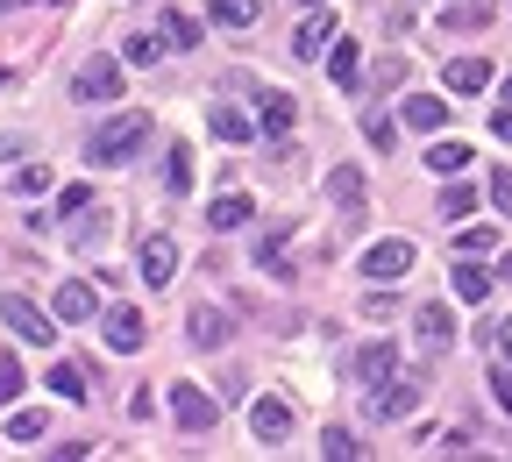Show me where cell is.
Masks as SVG:
<instances>
[{
	"label": "cell",
	"instance_id": "7dc6e473",
	"mask_svg": "<svg viewBox=\"0 0 512 462\" xmlns=\"http://www.w3.org/2000/svg\"><path fill=\"white\" fill-rule=\"evenodd\" d=\"M505 107H512V79H505Z\"/></svg>",
	"mask_w": 512,
	"mask_h": 462
},
{
	"label": "cell",
	"instance_id": "ac0fdd59",
	"mask_svg": "<svg viewBox=\"0 0 512 462\" xmlns=\"http://www.w3.org/2000/svg\"><path fill=\"white\" fill-rule=\"evenodd\" d=\"M328 79H335L342 93H356V86H363V57H356V43H349V36H335V50H328Z\"/></svg>",
	"mask_w": 512,
	"mask_h": 462
},
{
	"label": "cell",
	"instance_id": "44dd1931",
	"mask_svg": "<svg viewBox=\"0 0 512 462\" xmlns=\"http://www.w3.org/2000/svg\"><path fill=\"white\" fill-rule=\"evenodd\" d=\"M200 36H207V22H200V15L164 8V43H178V50H200Z\"/></svg>",
	"mask_w": 512,
	"mask_h": 462
},
{
	"label": "cell",
	"instance_id": "d4e9b609",
	"mask_svg": "<svg viewBox=\"0 0 512 462\" xmlns=\"http://www.w3.org/2000/svg\"><path fill=\"white\" fill-rule=\"evenodd\" d=\"M420 335H427V349H448V342H456V320H448V306H420Z\"/></svg>",
	"mask_w": 512,
	"mask_h": 462
},
{
	"label": "cell",
	"instance_id": "b9f144b4",
	"mask_svg": "<svg viewBox=\"0 0 512 462\" xmlns=\"http://www.w3.org/2000/svg\"><path fill=\"white\" fill-rule=\"evenodd\" d=\"M491 128H498V143H512V107H505V114H491Z\"/></svg>",
	"mask_w": 512,
	"mask_h": 462
},
{
	"label": "cell",
	"instance_id": "484cf974",
	"mask_svg": "<svg viewBox=\"0 0 512 462\" xmlns=\"http://www.w3.org/2000/svg\"><path fill=\"white\" fill-rule=\"evenodd\" d=\"M207 15L221 29H256V0H207Z\"/></svg>",
	"mask_w": 512,
	"mask_h": 462
},
{
	"label": "cell",
	"instance_id": "d590c367",
	"mask_svg": "<svg viewBox=\"0 0 512 462\" xmlns=\"http://www.w3.org/2000/svg\"><path fill=\"white\" fill-rule=\"evenodd\" d=\"M157 57H164V43H157V36H136V43H128V50H121V64H143V72H150V64H157Z\"/></svg>",
	"mask_w": 512,
	"mask_h": 462
},
{
	"label": "cell",
	"instance_id": "7c38bea8",
	"mask_svg": "<svg viewBox=\"0 0 512 462\" xmlns=\"http://www.w3.org/2000/svg\"><path fill=\"white\" fill-rule=\"evenodd\" d=\"M93 313H100V292H93L86 278H64V285H57V320H72V327H86Z\"/></svg>",
	"mask_w": 512,
	"mask_h": 462
},
{
	"label": "cell",
	"instance_id": "83f0119b",
	"mask_svg": "<svg viewBox=\"0 0 512 462\" xmlns=\"http://www.w3.org/2000/svg\"><path fill=\"white\" fill-rule=\"evenodd\" d=\"M86 384H93V377H86L79 363H50V391H57V399H86Z\"/></svg>",
	"mask_w": 512,
	"mask_h": 462
},
{
	"label": "cell",
	"instance_id": "ab89813d",
	"mask_svg": "<svg viewBox=\"0 0 512 462\" xmlns=\"http://www.w3.org/2000/svg\"><path fill=\"white\" fill-rule=\"evenodd\" d=\"M491 399L512 413V363H505V356H498V370H491Z\"/></svg>",
	"mask_w": 512,
	"mask_h": 462
},
{
	"label": "cell",
	"instance_id": "d6986e66",
	"mask_svg": "<svg viewBox=\"0 0 512 462\" xmlns=\"http://www.w3.org/2000/svg\"><path fill=\"white\" fill-rule=\"evenodd\" d=\"M441 79H448V93H484V86H491V64H484V57H448Z\"/></svg>",
	"mask_w": 512,
	"mask_h": 462
},
{
	"label": "cell",
	"instance_id": "1f68e13d",
	"mask_svg": "<svg viewBox=\"0 0 512 462\" xmlns=\"http://www.w3.org/2000/svg\"><path fill=\"white\" fill-rule=\"evenodd\" d=\"M320 455H328V462H356L363 448H356V434H349V427H328V434H320Z\"/></svg>",
	"mask_w": 512,
	"mask_h": 462
},
{
	"label": "cell",
	"instance_id": "2e32d148",
	"mask_svg": "<svg viewBox=\"0 0 512 462\" xmlns=\"http://www.w3.org/2000/svg\"><path fill=\"white\" fill-rule=\"evenodd\" d=\"M491 285H498V278L484 271V256H463V263H456V299H463V306H484Z\"/></svg>",
	"mask_w": 512,
	"mask_h": 462
},
{
	"label": "cell",
	"instance_id": "277c9868",
	"mask_svg": "<svg viewBox=\"0 0 512 462\" xmlns=\"http://www.w3.org/2000/svg\"><path fill=\"white\" fill-rule=\"evenodd\" d=\"M420 263V249L406 242V235H392V242H370L363 249V278H377V285H392V278H406Z\"/></svg>",
	"mask_w": 512,
	"mask_h": 462
},
{
	"label": "cell",
	"instance_id": "4fadbf2b",
	"mask_svg": "<svg viewBox=\"0 0 512 462\" xmlns=\"http://www.w3.org/2000/svg\"><path fill=\"white\" fill-rule=\"evenodd\" d=\"M384 377H399V349H392V342H363V356H356V384L377 391Z\"/></svg>",
	"mask_w": 512,
	"mask_h": 462
},
{
	"label": "cell",
	"instance_id": "bcb514c9",
	"mask_svg": "<svg viewBox=\"0 0 512 462\" xmlns=\"http://www.w3.org/2000/svg\"><path fill=\"white\" fill-rule=\"evenodd\" d=\"M8 79H15V72H8V64H0V86H8Z\"/></svg>",
	"mask_w": 512,
	"mask_h": 462
},
{
	"label": "cell",
	"instance_id": "836d02e7",
	"mask_svg": "<svg viewBox=\"0 0 512 462\" xmlns=\"http://www.w3.org/2000/svg\"><path fill=\"white\" fill-rule=\"evenodd\" d=\"M36 192H50V171L43 164H22L15 171V200H36Z\"/></svg>",
	"mask_w": 512,
	"mask_h": 462
},
{
	"label": "cell",
	"instance_id": "cb8c5ba5",
	"mask_svg": "<svg viewBox=\"0 0 512 462\" xmlns=\"http://www.w3.org/2000/svg\"><path fill=\"white\" fill-rule=\"evenodd\" d=\"M43 434H50V413L43 406H15L8 413V441H43Z\"/></svg>",
	"mask_w": 512,
	"mask_h": 462
},
{
	"label": "cell",
	"instance_id": "4316f807",
	"mask_svg": "<svg viewBox=\"0 0 512 462\" xmlns=\"http://www.w3.org/2000/svg\"><path fill=\"white\" fill-rule=\"evenodd\" d=\"M363 136H370V150L384 157V150L399 143V121H392V114H377V107H363Z\"/></svg>",
	"mask_w": 512,
	"mask_h": 462
},
{
	"label": "cell",
	"instance_id": "4dcf8cb0",
	"mask_svg": "<svg viewBox=\"0 0 512 462\" xmlns=\"http://www.w3.org/2000/svg\"><path fill=\"white\" fill-rule=\"evenodd\" d=\"M470 207H477V185H463V178H456V185L441 192V221H463Z\"/></svg>",
	"mask_w": 512,
	"mask_h": 462
},
{
	"label": "cell",
	"instance_id": "60d3db41",
	"mask_svg": "<svg viewBox=\"0 0 512 462\" xmlns=\"http://www.w3.org/2000/svg\"><path fill=\"white\" fill-rule=\"evenodd\" d=\"M15 391H22V363H15V356H0V406H8Z\"/></svg>",
	"mask_w": 512,
	"mask_h": 462
},
{
	"label": "cell",
	"instance_id": "f1b7e54d",
	"mask_svg": "<svg viewBox=\"0 0 512 462\" xmlns=\"http://www.w3.org/2000/svg\"><path fill=\"white\" fill-rule=\"evenodd\" d=\"M207 128H214L221 143H249V121H242L235 107H214V114H207Z\"/></svg>",
	"mask_w": 512,
	"mask_h": 462
},
{
	"label": "cell",
	"instance_id": "74e56055",
	"mask_svg": "<svg viewBox=\"0 0 512 462\" xmlns=\"http://www.w3.org/2000/svg\"><path fill=\"white\" fill-rule=\"evenodd\" d=\"M491 15L484 8H470V0H456V8H448V29H484Z\"/></svg>",
	"mask_w": 512,
	"mask_h": 462
},
{
	"label": "cell",
	"instance_id": "9a60e30c",
	"mask_svg": "<svg viewBox=\"0 0 512 462\" xmlns=\"http://www.w3.org/2000/svg\"><path fill=\"white\" fill-rule=\"evenodd\" d=\"M249 427H256V441H285L292 434V406L285 399H256L249 406Z\"/></svg>",
	"mask_w": 512,
	"mask_h": 462
},
{
	"label": "cell",
	"instance_id": "f35d334b",
	"mask_svg": "<svg viewBox=\"0 0 512 462\" xmlns=\"http://www.w3.org/2000/svg\"><path fill=\"white\" fill-rule=\"evenodd\" d=\"M491 200H498V214H505V221H512V171H505V164H498V171H491Z\"/></svg>",
	"mask_w": 512,
	"mask_h": 462
},
{
	"label": "cell",
	"instance_id": "e575fe53",
	"mask_svg": "<svg viewBox=\"0 0 512 462\" xmlns=\"http://www.w3.org/2000/svg\"><path fill=\"white\" fill-rule=\"evenodd\" d=\"M491 249H498L491 228H463V235H456V256H491Z\"/></svg>",
	"mask_w": 512,
	"mask_h": 462
},
{
	"label": "cell",
	"instance_id": "c3c4849f",
	"mask_svg": "<svg viewBox=\"0 0 512 462\" xmlns=\"http://www.w3.org/2000/svg\"><path fill=\"white\" fill-rule=\"evenodd\" d=\"M299 8H320V0H299Z\"/></svg>",
	"mask_w": 512,
	"mask_h": 462
},
{
	"label": "cell",
	"instance_id": "8d00e7d4",
	"mask_svg": "<svg viewBox=\"0 0 512 462\" xmlns=\"http://www.w3.org/2000/svg\"><path fill=\"white\" fill-rule=\"evenodd\" d=\"M164 185H171V192H185V185H192V150H185V143L171 150V178H164Z\"/></svg>",
	"mask_w": 512,
	"mask_h": 462
},
{
	"label": "cell",
	"instance_id": "30bf717a",
	"mask_svg": "<svg viewBox=\"0 0 512 462\" xmlns=\"http://www.w3.org/2000/svg\"><path fill=\"white\" fill-rule=\"evenodd\" d=\"M328 43H335V15H328V8H306V22L292 29V57L306 64V57H320Z\"/></svg>",
	"mask_w": 512,
	"mask_h": 462
},
{
	"label": "cell",
	"instance_id": "f546056e",
	"mask_svg": "<svg viewBox=\"0 0 512 462\" xmlns=\"http://www.w3.org/2000/svg\"><path fill=\"white\" fill-rule=\"evenodd\" d=\"M399 79H406V57H399V50H384V57L370 64V86H377V93H392Z\"/></svg>",
	"mask_w": 512,
	"mask_h": 462
},
{
	"label": "cell",
	"instance_id": "ee69618b",
	"mask_svg": "<svg viewBox=\"0 0 512 462\" xmlns=\"http://www.w3.org/2000/svg\"><path fill=\"white\" fill-rule=\"evenodd\" d=\"M498 278H505V285H512V256H505V263H498Z\"/></svg>",
	"mask_w": 512,
	"mask_h": 462
},
{
	"label": "cell",
	"instance_id": "e0dca14e",
	"mask_svg": "<svg viewBox=\"0 0 512 462\" xmlns=\"http://www.w3.org/2000/svg\"><path fill=\"white\" fill-rule=\"evenodd\" d=\"M292 121H299V100H292V93H264L256 128H264V136H292Z\"/></svg>",
	"mask_w": 512,
	"mask_h": 462
},
{
	"label": "cell",
	"instance_id": "d6a6232c",
	"mask_svg": "<svg viewBox=\"0 0 512 462\" xmlns=\"http://www.w3.org/2000/svg\"><path fill=\"white\" fill-rule=\"evenodd\" d=\"M57 214H64V221L93 214V192H86V185H64V192H57Z\"/></svg>",
	"mask_w": 512,
	"mask_h": 462
},
{
	"label": "cell",
	"instance_id": "9c48e42d",
	"mask_svg": "<svg viewBox=\"0 0 512 462\" xmlns=\"http://www.w3.org/2000/svg\"><path fill=\"white\" fill-rule=\"evenodd\" d=\"M285 242H292V221H264L256 228V271H271V278H292V263H285Z\"/></svg>",
	"mask_w": 512,
	"mask_h": 462
},
{
	"label": "cell",
	"instance_id": "5bb4252c",
	"mask_svg": "<svg viewBox=\"0 0 512 462\" xmlns=\"http://www.w3.org/2000/svg\"><path fill=\"white\" fill-rule=\"evenodd\" d=\"M399 114H406V128H420V136L448 128V100H441V93H406V100H399Z\"/></svg>",
	"mask_w": 512,
	"mask_h": 462
},
{
	"label": "cell",
	"instance_id": "52a82bcc",
	"mask_svg": "<svg viewBox=\"0 0 512 462\" xmlns=\"http://www.w3.org/2000/svg\"><path fill=\"white\" fill-rule=\"evenodd\" d=\"M413 406H420V377H384L370 399V420H406Z\"/></svg>",
	"mask_w": 512,
	"mask_h": 462
},
{
	"label": "cell",
	"instance_id": "7402d4cb",
	"mask_svg": "<svg viewBox=\"0 0 512 462\" xmlns=\"http://www.w3.org/2000/svg\"><path fill=\"white\" fill-rule=\"evenodd\" d=\"M328 200H335V207H363V200H370V192H363V171L335 164V171H328Z\"/></svg>",
	"mask_w": 512,
	"mask_h": 462
},
{
	"label": "cell",
	"instance_id": "7bdbcfd3",
	"mask_svg": "<svg viewBox=\"0 0 512 462\" xmlns=\"http://www.w3.org/2000/svg\"><path fill=\"white\" fill-rule=\"evenodd\" d=\"M498 356H505V363H512V320H505V327H498Z\"/></svg>",
	"mask_w": 512,
	"mask_h": 462
},
{
	"label": "cell",
	"instance_id": "603a6c76",
	"mask_svg": "<svg viewBox=\"0 0 512 462\" xmlns=\"http://www.w3.org/2000/svg\"><path fill=\"white\" fill-rule=\"evenodd\" d=\"M470 164H477V157H470L463 143H434V150H427V171H434V178H463Z\"/></svg>",
	"mask_w": 512,
	"mask_h": 462
},
{
	"label": "cell",
	"instance_id": "f6af8a7d",
	"mask_svg": "<svg viewBox=\"0 0 512 462\" xmlns=\"http://www.w3.org/2000/svg\"><path fill=\"white\" fill-rule=\"evenodd\" d=\"M8 8H22V0H0V15H8Z\"/></svg>",
	"mask_w": 512,
	"mask_h": 462
},
{
	"label": "cell",
	"instance_id": "5b68a950",
	"mask_svg": "<svg viewBox=\"0 0 512 462\" xmlns=\"http://www.w3.org/2000/svg\"><path fill=\"white\" fill-rule=\"evenodd\" d=\"M100 335H107L114 356H136V349L150 342V320H143L136 306H107V313H100Z\"/></svg>",
	"mask_w": 512,
	"mask_h": 462
},
{
	"label": "cell",
	"instance_id": "8fae6325",
	"mask_svg": "<svg viewBox=\"0 0 512 462\" xmlns=\"http://www.w3.org/2000/svg\"><path fill=\"white\" fill-rule=\"evenodd\" d=\"M171 278H178V242H171V235H150V242H143V285L164 292Z\"/></svg>",
	"mask_w": 512,
	"mask_h": 462
},
{
	"label": "cell",
	"instance_id": "ba28073f",
	"mask_svg": "<svg viewBox=\"0 0 512 462\" xmlns=\"http://www.w3.org/2000/svg\"><path fill=\"white\" fill-rule=\"evenodd\" d=\"M214 413H221V406L207 399L200 384H171V420H178L185 434H200V427H214Z\"/></svg>",
	"mask_w": 512,
	"mask_h": 462
},
{
	"label": "cell",
	"instance_id": "7a4b0ae2",
	"mask_svg": "<svg viewBox=\"0 0 512 462\" xmlns=\"http://www.w3.org/2000/svg\"><path fill=\"white\" fill-rule=\"evenodd\" d=\"M72 100H86V107L121 100V57H86V64H79V79H72Z\"/></svg>",
	"mask_w": 512,
	"mask_h": 462
},
{
	"label": "cell",
	"instance_id": "3957f363",
	"mask_svg": "<svg viewBox=\"0 0 512 462\" xmlns=\"http://www.w3.org/2000/svg\"><path fill=\"white\" fill-rule=\"evenodd\" d=\"M0 320H8V327H15V335H22L29 349H50V342H57L50 313H43V306H29L22 292H0Z\"/></svg>",
	"mask_w": 512,
	"mask_h": 462
},
{
	"label": "cell",
	"instance_id": "8992f818",
	"mask_svg": "<svg viewBox=\"0 0 512 462\" xmlns=\"http://www.w3.org/2000/svg\"><path fill=\"white\" fill-rule=\"evenodd\" d=\"M228 335H235V320H228L221 306H192V313H185V342H192V349L221 356V349H228Z\"/></svg>",
	"mask_w": 512,
	"mask_h": 462
},
{
	"label": "cell",
	"instance_id": "6da1fadb",
	"mask_svg": "<svg viewBox=\"0 0 512 462\" xmlns=\"http://www.w3.org/2000/svg\"><path fill=\"white\" fill-rule=\"evenodd\" d=\"M150 136V114L143 107H114L93 136H86V164H121V157H136Z\"/></svg>",
	"mask_w": 512,
	"mask_h": 462
},
{
	"label": "cell",
	"instance_id": "ffe728a7",
	"mask_svg": "<svg viewBox=\"0 0 512 462\" xmlns=\"http://www.w3.org/2000/svg\"><path fill=\"white\" fill-rule=\"evenodd\" d=\"M256 214H249V200H242V192H221V200L207 207V228H221V235H235V228H249Z\"/></svg>",
	"mask_w": 512,
	"mask_h": 462
}]
</instances>
